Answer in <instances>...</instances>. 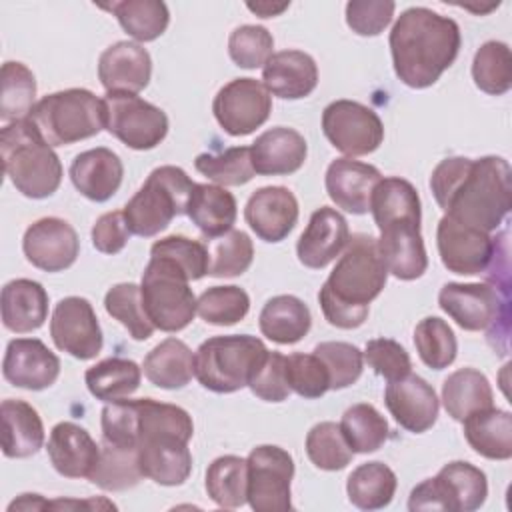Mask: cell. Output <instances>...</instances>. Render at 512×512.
I'll use <instances>...</instances> for the list:
<instances>
[{
  "label": "cell",
  "mask_w": 512,
  "mask_h": 512,
  "mask_svg": "<svg viewBox=\"0 0 512 512\" xmlns=\"http://www.w3.org/2000/svg\"><path fill=\"white\" fill-rule=\"evenodd\" d=\"M510 164L500 156L478 160L452 156L442 160L430 176L436 204L454 220L496 230L512 204Z\"/></svg>",
  "instance_id": "cell-1"
},
{
  "label": "cell",
  "mask_w": 512,
  "mask_h": 512,
  "mask_svg": "<svg viewBox=\"0 0 512 512\" xmlns=\"http://www.w3.org/2000/svg\"><path fill=\"white\" fill-rule=\"evenodd\" d=\"M388 42L398 80L410 88H428L454 64L462 40L452 18L416 6L398 16Z\"/></svg>",
  "instance_id": "cell-2"
},
{
  "label": "cell",
  "mask_w": 512,
  "mask_h": 512,
  "mask_svg": "<svg viewBox=\"0 0 512 512\" xmlns=\"http://www.w3.org/2000/svg\"><path fill=\"white\" fill-rule=\"evenodd\" d=\"M388 268L380 256L378 240L354 234L338 256L334 270L318 292V302L328 324L352 330L368 318L370 302L384 290Z\"/></svg>",
  "instance_id": "cell-3"
},
{
  "label": "cell",
  "mask_w": 512,
  "mask_h": 512,
  "mask_svg": "<svg viewBox=\"0 0 512 512\" xmlns=\"http://www.w3.org/2000/svg\"><path fill=\"white\" fill-rule=\"evenodd\" d=\"M370 212L380 230V256L396 278L416 280L428 268L420 234V198L416 188L398 176L382 178L370 198Z\"/></svg>",
  "instance_id": "cell-4"
},
{
  "label": "cell",
  "mask_w": 512,
  "mask_h": 512,
  "mask_svg": "<svg viewBox=\"0 0 512 512\" xmlns=\"http://www.w3.org/2000/svg\"><path fill=\"white\" fill-rule=\"evenodd\" d=\"M4 172L26 198H48L62 182V164L28 118L10 122L0 132Z\"/></svg>",
  "instance_id": "cell-5"
},
{
  "label": "cell",
  "mask_w": 512,
  "mask_h": 512,
  "mask_svg": "<svg viewBox=\"0 0 512 512\" xmlns=\"http://www.w3.org/2000/svg\"><path fill=\"white\" fill-rule=\"evenodd\" d=\"M268 356L264 342L250 334L214 336L194 354V376L210 392L230 394L250 384Z\"/></svg>",
  "instance_id": "cell-6"
},
{
  "label": "cell",
  "mask_w": 512,
  "mask_h": 512,
  "mask_svg": "<svg viewBox=\"0 0 512 512\" xmlns=\"http://www.w3.org/2000/svg\"><path fill=\"white\" fill-rule=\"evenodd\" d=\"M28 120L52 148L92 138L106 128L104 102L86 88L46 94L34 104Z\"/></svg>",
  "instance_id": "cell-7"
},
{
  "label": "cell",
  "mask_w": 512,
  "mask_h": 512,
  "mask_svg": "<svg viewBox=\"0 0 512 512\" xmlns=\"http://www.w3.org/2000/svg\"><path fill=\"white\" fill-rule=\"evenodd\" d=\"M440 308L464 330H486L488 344L502 356L508 354L510 294L492 284L448 282L438 294Z\"/></svg>",
  "instance_id": "cell-8"
},
{
  "label": "cell",
  "mask_w": 512,
  "mask_h": 512,
  "mask_svg": "<svg viewBox=\"0 0 512 512\" xmlns=\"http://www.w3.org/2000/svg\"><path fill=\"white\" fill-rule=\"evenodd\" d=\"M192 188L194 182L182 168L170 164L154 168L122 210L130 232L150 238L166 230L174 216L186 214Z\"/></svg>",
  "instance_id": "cell-9"
},
{
  "label": "cell",
  "mask_w": 512,
  "mask_h": 512,
  "mask_svg": "<svg viewBox=\"0 0 512 512\" xmlns=\"http://www.w3.org/2000/svg\"><path fill=\"white\" fill-rule=\"evenodd\" d=\"M140 292L144 310L154 328L180 332L194 320L196 296L188 276L172 260L150 256L142 274Z\"/></svg>",
  "instance_id": "cell-10"
},
{
  "label": "cell",
  "mask_w": 512,
  "mask_h": 512,
  "mask_svg": "<svg viewBox=\"0 0 512 512\" xmlns=\"http://www.w3.org/2000/svg\"><path fill=\"white\" fill-rule=\"evenodd\" d=\"M488 496L486 474L470 462L454 460L440 468L434 478L420 482L408 498V510H478Z\"/></svg>",
  "instance_id": "cell-11"
},
{
  "label": "cell",
  "mask_w": 512,
  "mask_h": 512,
  "mask_svg": "<svg viewBox=\"0 0 512 512\" xmlns=\"http://www.w3.org/2000/svg\"><path fill=\"white\" fill-rule=\"evenodd\" d=\"M106 130L132 150H152L168 134V116L158 106L128 92H106L102 98Z\"/></svg>",
  "instance_id": "cell-12"
},
{
  "label": "cell",
  "mask_w": 512,
  "mask_h": 512,
  "mask_svg": "<svg viewBox=\"0 0 512 512\" xmlns=\"http://www.w3.org/2000/svg\"><path fill=\"white\" fill-rule=\"evenodd\" d=\"M248 490L246 502L256 512H284L292 508L290 482L294 478V460L280 446L262 444L252 448L246 458Z\"/></svg>",
  "instance_id": "cell-13"
},
{
  "label": "cell",
  "mask_w": 512,
  "mask_h": 512,
  "mask_svg": "<svg viewBox=\"0 0 512 512\" xmlns=\"http://www.w3.org/2000/svg\"><path fill=\"white\" fill-rule=\"evenodd\" d=\"M322 132L346 156H366L384 140L380 116L354 100H334L322 112Z\"/></svg>",
  "instance_id": "cell-14"
},
{
  "label": "cell",
  "mask_w": 512,
  "mask_h": 512,
  "mask_svg": "<svg viewBox=\"0 0 512 512\" xmlns=\"http://www.w3.org/2000/svg\"><path fill=\"white\" fill-rule=\"evenodd\" d=\"M212 112L226 134L246 136L268 120L272 96L256 78H234L214 96Z\"/></svg>",
  "instance_id": "cell-15"
},
{
  "label": "cell",
  "mask_w": 512,
  "mask_h": 512,
  "mask_svg": "<svg viewBox=\"0 0 512 512\" xmlns=\"http://www.w3.org/2000/svg\"><path fill=\"white\" fill-rule=\"evenodd\" d=\"M50 336L58 350L78 360H92L102 350V328L92 304L82 296H66L54 306Z\"/></svg>",
  "instance_id": "cell-16"
},
{
  "label": "cell",
  "mask_w": 512,
  "mask_h": 512,
  "mask_svg": "<svg viewBox=\"0 0 512 512\" xmlns=\"http://www.w3.org/2000/svg\"><path fill=\"white\" fill-rule=\"evenodd\" d=\"M436 244L442 264L454 274H480L488 268L494 238L470 224L458 222L444 214L438 222Z\"/></svg>",
  "instance_id": "cell-17"
},
{
  "label": "cell",
  "mask_w": 512,
  "mask_h": 512,
  "mask_svg": "<svg viewBox=\"0 0 512 512\" xmlns=\"http://www.w3.org/2000/svg\"><path fill=\"white\" fill-rule=\"evenodd\" d=\"M192 436L182 432L158 430L144 434L138 448V462L144 478L162 486H180L192 472V454L188 442Z\"/></svg>",
  "instance_id": "cell-18"
},
{
  "label": "cell",
  "mask_w": 512,
  "mask_h": 512,
  "mask_svg": "<svg viewBox=\"0 0 512 512\" xmlns=\"http://www.w3.org/2000/svg\"><path fill=\"white\" fill-rule=\"evenodd\" d=\"M22 250L32 266L44 272H62L76 262L80 240L66 220L48 216L26 228Z\"/></svg>",
  "instance_id": "cell-19"
},
{
  "label": "cell",
  "mask_w": 512,
  "mask_h": 512,
  "mask_svg": "<svg viewBox=\"0 0 512 512\" xmlns=\"http://www.w3.org/2000/svg\"><path fill=\"white\" fill-rule=\"evenodd\" d=\"M2 374L16 388L44 390L58 380L60 360L38 338H14L6 346Z\"/></svg>",
  "instance_id": "cell-20"
},
{
  "label": "cell",
  "mask_w": 512,
  "mask_h": 512,
  "mask_svg": "<svg viewBox=\"0 0 512 512\" xmlns=\"http://www.w3.org/2000/svg\"><path fill=\"white\" fill-rule=\"evenodd\" d=\"M384 402L392 418L408 432L422 434L430 430L438 418V398L434 388L420 376L408 374L388 382Z\"/></svg>",
  "instance_id": "cell-21"
},
{
  "label": "cell",
  "mask_w": 512,
  "mask_h": 512,
  "mask_svg": "<svg viewBox=\"0 0 512 512\" xmlns=\"http://www.w3.org/2000/svg\"><path fill=\"white\" fill-rule=\"evenodd\" d=\"M244 218L264 242L284 240L298 220V200L286 186H264L252 192Z\"/></svg>",
  "instance_id": "cell-22"
},
{
  "label": "cell",
  "mask_w": 512,
  "mask_h": 512,
  "mask_svg": "<svg viewBox=\"0 0 512 512\" xmlns=\"http://www.w3.org/2000/svg\"><path fill=\"white\" fill-rule=\"evenodd\" d=\"M150 76L152 58L138 42L120 40L98 58V80L106 92L136 94L148 86Z\"/></svg>",
  "instance_id": "cell-23"
},
{
  "label": "cell",
  "mask_w": 512,
  "mask_h": 512,
  "mask_svg": "<svg viewBox=\"0 0 512 512\" xmlns=\"http://www.w3.org/2000/svg\"><path fill=\"white\" fill-rule=\"evenodd\" d=\"M348 238L350 232L346 218L338 210L322 206L316 212H312L306 230L298 238V260L306 268L320 270L342 254V250L348 244Z\"/></svg>",
  "instance_id": "cell-24"
},
{
  "label": "cell",
  "mask_w": 512,
  "mask_h": 512,
  "mask_svg": "<svg viewBox=\"0 0 512 512\" xmlns=\"http://www.w3.org/2000/svg\"><path fill=\"white\" fill-rule=\"evenodd\" d=\"M382 174L376 166L352 158H336L326 170V192L330 200L350 214H366L370 198Z\"/></svg>",
  "instance_id": "cell-25"
},
{
  "label": "cell",
  "mask_w": 512,
  "mask_h": 512,
  "mask_svg": "<svg viewBox=\"0 0 512 512\" xmlns=\"http://www.w3.org/2000/svg\"><path fill=\"white\" fill-rule=\"evenodd\" d=\"M46 452L54 470L64 478H90L100 458V446L86 428L58 422L48 436Z\"/></svg>",
  "instance_id": "cell-26"
},
{
  "label": "cell",
  "mask_w": 512,
  "mask_h": 512,
  "mask_svg": "<svg viewBox=\"0 0 512 512\" xmlns=\"http://www.w3.org/2000/svg\"><path fill=\"white\" fill-rule=\"evenodd\" d=\"M124 178V166L116 152L98 146L80 152L70 164V180L74 188L92 202L110 200Z\"/></svg>",
  "instance_id": "cell-27"
},
{
  "label": "cell",
  "mask_w": 512,
  "mask_h": 512,
  "mask_svg": "<svg viewBox=\"0 0 512 512\" xmlns=\"http://www.w3.org/2000/svg\"><path fill=\"white\" fill-rule=\"evenodd\" d=\"M262 84L284 100H298L314 92L318 84V66L302 50L274 52L262 66Z\"/></svg>",
  "instance_id": "cell-28"
},
{
  "label": "cell",
  "mask_w": 512,
  "mask_h": 512,
  "mask_svg": "<svg viewBox=\"0 0 512 512\" xmlns=\"http://www.w3.org/2000/svg\"><path fill=\"white\" fill-rule=\"evenodd\" d=\"M306 154L308 146L304 136L286 126L262 132L250 146L254 172L262 176L292 174L302 168Z\"/></svg>",
  "instance_id": "cell-29"
},
{
  "label": "cell",
  "mask_w": 512,
  "mask_h": 512,
  "mask_svg": "<svg viewBox=\"0 0 512 512\" xmlns=\"http://www.w3.org/2000/svg\"><path fill=\"white\" fill-rule=\"evenodd\" d=\"M0 308L4 328L16 334H26L44 324L48 316V294L40 282L16 278L2 288Z\"/></svg>",
  "instance_id": "cell-30"
},
{
  "label": "cell",
  "mask_w": 512,
  "mask_h": 512,
  "mask_svg": "<svg viewBox=\"0 0 512 512\" xmlns=\"http://www.w3.org/2000/svg\"><path fill=\"white\" fill-rule=\"evenodd\" d=\"M236 198L218 184H194L186 216L210 240L224 236L236 222Z\"/></svg>",
  "instance_id": "cell-31"
},
{
  "label": "cell",
  "mask_w": 512,
  "mask_h": 512,
  "mask_svg": "<svg viewBox=\"0 0 512 512\" xmlns=\"http://www.w3.org/2000/svg\"><path fill=\"white\" fill-rule=\"evenodd\" d=\"M2 452L6 458H28L44 446V424L24 400H2Z\"/></svg>",
  "instance_id": "cell-32"
},
{
  "label": "cell",
  "mask_w": 512,
  "mask_h": 512,
  "mask_svg": "<svg viewBox=\"0 0 512 512\" xmlns=\"http://www.w3.org/2000/svg\"><path fill=\"white\" fill-rule=\"evenodd\" d=\"M464 438L470 448L488 460L512 456V416L500 408H484L462 420Z\"/></svg>",
  "instance_id": "cell-33"
},
{
  "label": "cell",
  "mask_w": 512,
  "mask_h": 512,
  "mask_svg": "<svg viewBox=\"0 0 512 512\" xmlns=\"http://www.w3.org/2000/svg\"><path fill=\"white\" fill-rule=\"evenodd\" d=\"M258 326L262 336L276 344H296L308 334L312 326V314L300 298L292 294H280L264 304Z\"/></svg>",
  "instance_id": "cell-34"
},
{
  "label": "cell",
  "mask_w": 512,
  "mask_h": 512,
  "mask_svg": "<svg viewBox=\"0 0 512 512\" xmlns=\"http://www.w3.org/2000/svg\"><path fill=\"white\" fill-rule=\"evenodd\" d=\"M144 376L164 390L184 388L194 376V354L178 338H166L144 358Z\"/></svg>",
  "instance_id": "cell-35"
},
{
  "label": "cell",
  "mask_w": 512,
  "mask_h": 512,
  "mask_svg": "<svg viewBox=\"0 0 512 512\" xmlns=\"http://www.w3.org/2000/svg\"><path fill=\"white\" fill-rule=\"evenodd\" d=\"M494 402L488 378L476 368H460L442 384V404L454 420L462 422L472 412L490 408Z\"/></svg>",
  "instance_id": "cell-36"
},
{
  "label": "cell",
  "mask_w": 512,
  "mask_h": 512,
  "mask_svg": "<svg viewBox=\"0 0 512 512\" xmlns=\"http://www.w3.org/2000/svg\"><path fill=\"white\" fill-rule=\"evenodd\" d=\"M142 370L128 358H106L90 366L84 374L86 386L96 400L118 402L134 394L140 386Z\"/></svg>",
  "instance_id": "cell-37"
},
{
  "label": "cell",
  "mask_w": 512,
  "mask_h": 512,
  "mask_svg": "<svg viewBox=\"0 0 512 512\" xmlns=\"http://www.w3.org/2000/svg\"><path fill=\"white\" fill-rule=\"evenodd\" d=\"M396 474L384 462H364L352 470L346 482L348 500L360 510H380L388 506L396 492Z\"/></svg>",
  "instance_id": "cell-38"
},
{
  "label": "cell",
  "mask_w": 512,
  "mask_h": 512,
  "mask_svg": "<svg viewBox=\"0 0 512 512\" xmlns=\"http://www.w3.org/2000/svg\"><path fill=\"white\" fill-rule=\"evenodd\" d=\"M144 478L138 462V448L118 446L104 440L100 446V458L90 474V482L102 490L122 492L134 488Z\"/></svg>",
  "instance_id": "cell-39"
},
{
  "label": "cell",
  "mask_w": 512,
  "mask_h": 512,
  "mask_svg": "<svg viewBox=\"0 0 512 512\" xmlns=\"http://www.w3.org/2000/svg\"><path fill=\"white\" fill-rule=\"evenodd\" d=\"M110 10L124 32L138 42H152L162 36L170 22L168 6L160 0H122L104 6Z\"/></svg>",
  "instance_id": "cell-40"
},
{
  "label": "cell",
  "mask_w": 512,
  "mask_h": 512,
  "mask_svg": "<svg viewBox=\"0 0 512 512\" xmlns=\"http://www.w3.org/2000/svg\"><path fill=\"white\" fill-rule=\"evenodd\" d=\"M206 492L220 508H240L246 502L248 490V464L244 458L226 454L206 470Z\"/></svg>",
  "instance_id": "cell-41"
},
{
  "label": "cell",
  "mask_w": 512,
  "mask_h": 512,
  "mask_svg": "<svg viewBox=\"0 0 512 512\" xmlns=\"http://www.w3.org/2000/svg\"><path fill=\"white\" fill-rule=\"evenodd\" d=\"M340 430L352 452H376L388 440L386 418L368 402L350 406L340 420Z\"/></svg>",
  "instance_id": "cell-42"
},
{
  "label": "cell",
  "mask_w": 512,
  "mask_h": 512,
  "mask_svg": "<svg viewBox=\"0 0 512 512\" xmlns=\"http://www.w3.org/2000/svg\"><path fill=\"white\" fill-rule=\"evenodd\" d=\"M474 84L492 96H502L512 86V56L504 42H484L472 60Z\"/></svg>",
  "instance_id": "cell-43"
},
{
  "label": "cell",
  "mask_w": 512,
  "mask_h": 512,
  "mask_svg": "<svg viewBox=\"0 0 512 512\" xmlns=\"http://www.w3.org/2000/svg\"><path fill=\"white\" fill-rule=\"evenodd\" d=\"M34 98H36V80L32 70L22 62H4L0 118L8 124L28 118V114L34 108Z\"/></svg>",
  "instance_id": "cell-44"
},
{
  "label": "cell",
  "mask_w": 512,
  "mask_h": 512,
  "mask_svg": "<svg viewBox=\"0 0 512 512\" xmlns=\"http://www.w3.org/2000/svg\"><path fill=\"white\" fill-rule=\"evenodd\" d=\"M106 312L118 320L134 340H148L154 332V324L150 322L144 304L140 286L134 282L114 284L104 296Z\"/></svg>",
  "instance_id": "cell-45"
},
{
  "label": "cell",
  "mask_w": 512,
  "mask_h": 512,
  "mask_svg": "<svg viewBox=\"0 0 512 512\" xmlns=\"http://www.w3.org/2000/svg\"><path fill=\"white\" fill-rule=\"evenodd\" d=\"M414 346L420 360L432 370L448 368L456 360L458 352V342L452 328L438 316H428L416 324Z\"/></svg>",
  "instance_id": "cell-46"
},
{
  "label": "cell",
  "mask_w": 512,
  "mask_h": 512,
  "mask_svg": "<svg viewBox=\"0 0 512 512\" xmlns=\"http://www.w3.org/2000/svg\"><path fill=\"white\" fill-rule=\"evenodd\" d=\"M194 166L202 176L222 186H242L254 176L250 146H234L216 154H198Z\"/></svg>",
  "instance_id": "cell-47"
},
{
  "label": "cell",
  "mask_w": 512,
  "mask_h": 512,
  "mask_svg": "<svg viewBox=\"0 0 512 512\" xmlns=\"http://www.w3.org/2000/svg\"><path fill=\"white\" fill-rule=\"evenodd\" d=\"M306 454L316 468L328 472L346 468L354 456L336 422H318L310 428L306 434Z\"/></svg>",
  "instance_id": "cell-48"
},
{
  "label": "cell",
  "mask_w": 512,
  "mask_h": 512,
  "mask_svg": "<svg viewBox=\"0 0 512 512\" xmlns=\"http://www.w3.org/2000/svg\"><path fill=\"white\" fill-rule=\"evenodd\" d=\"M250 296L240 286H212L196 300L200 318L214 326H232L246 318Z\"/></svg>",
  "instance_id": "cell-49"
},
{
  "label": "cell",
  "mask_w": 512,
  "mask_h": 512,
  "mask_svg": "<svg viewBox=\"0 0 512 512\" xmlns=\"http://www.w3.org/2000/svg\"><path fill=\"white\" fill-rule=\"evenodd\" d=\"M208 274L216 278H232L244 274L254 260V246L246 232L230 230L210 244Z\"/></svg>",
  "instance_id": "cell-50"
},
{
  "label": "cell",
  "mask_w": 512,
  "mask_h": 512,
  "mask_svg": "<svg viewBox=\"0 0 512 512\" xmlns=\"http://www.w3.org/2000/svg\"><path fill=\"white\" fill-rule=\"evenodd\" d=\"M314 354L324 362L330 376V390H342L352 386L364 366V354L358 346L348 342H320L314 346Z\"/></svg>",
  "instance_id": "cell-51"
},
{
  "label": "cell",
  "mask_w": 512,
  "mask_h": 512,
  "mask_svg": "<svg viewBox=\"0 0 512 512\" xmlns=\"http://www.w3.org/2000/svg\"><path fill=\"white\" fill-rule=\"evenodd\" d=\"M274 38L264 26L242 24L232 30L228 38V54L232 62L240 68L254 70L266 64V60L274 54Z\"/></svg>",
  "instance_id": "cell-52"
},
{
  "label": "cell",
  "mask_w": 512,
  "mask_h": 512,
  "mask_svg": "<svg viewBox=\"0 0 512 512\" xmlns=\"http://www.w3.org/2000/svg\"><path fill=\"white\" fill-rule=\"evenodd\" d=\"M150 256H162L172 260L176 266L184 270L190 282L206 276L210 266V254L202 242L176 234L156 240L150 248Z\"/></svg>",
  "instance_id": "cell-53"
},
{
  "label": "cell",
  "mask_w": 512,
  "mask_h": 512,
  "mask_svg": "<svg viewBox=\"0 0 512 512\" xmlns=\"http://www.w3.org/2000/svg\"><path fill=\"white\" fill-rule=\"evenodd\" d=\"M286 380L292 392L308 400L320 398L330 390L328 370L314 352H296L286 356Z\"/></svg>",
  "instance_id": "cell-54"
},
{
  "label": "cell",
  "mask_w": 512,
  "mask_h": 512,
  "mask_svg": "<svg viewBox=\"0 0 512 512\" xmlns=\"http://www.w3.org/2000/svg\"><path fill=\"white\" fill-rule=\"evenodd\" d=\"M368 366L388 382L400 380L410 374L412 362L402 344L390 338H374L366 342V350L362 352Z\"/></svg>",
  "instance_id": "cell-55"
},
{
  "label": "cell",
  "mask_w": 512,
  "mask_h": 512,
  "mask_svg": "<svg viewBox=\"0 0 512 512\" xmlns=\"http://www.w3.org/2000/svg\"><path fill=\"white\" fill-rule=\"evenodd\" d=\"M394 8L390 0H352L346 4V24L358 36H378L390 24Z\"/></svg>",
  "instance_id": "cell-56"
},
{
  "label": "cell",
  "mask_w": 512,
  "mask_h": 512,
  "mask_svg": "<svg viewBox=\"0 0 512 512\" xmlns=\"http://www.w3.org/2000/svg\"><path fill=\"white\" fill-rule=\"evenodd\" d=\"M248 386L252 394L264 402H284L292 392L286 380V356L268 350L266 360Z\"/></svg>",
  "instance_id": "cell-57"
},
{
  "label": "cell",
  "mask_w": 512,
  "mask_h": 512,
  "mask_svg": "<svg viewBox=\"0 0 512 512\" xmlns=\"http://www.w3.org/2000/svg\"><path fill=\"white\" fill-rule=\"evenodd\" d=\"M130 234L132 232L122 210L106 212L96 220L92 228V244L102 254H118L126 246Z\"/></svg>",
  "instance_id": "cell-58"
},
{
  "label": "cell",
  "mask_w": 512,
  "mask_h": 512,
  "mask_svg": "<svg viewBox=\"0 0 512 512\" xmlns=\"http://www.w3.org/2000/svg\"><path fill=\"white\" fill-rule=\"evenodd\" d=\"M48 502L50 500H44L40 494H22L14 502H10L8 512H14V510H46Z\"/></svg>",
  "instance_id": "cell-59"
},
{
  "label": "cell",
  "mask_w": 512,
  "mask_h": 512,
  "mask_svg": "<svg viewBox=\"0 0 512 512\" xmlns=\"http://www.w3.org/2000/svg\"><path fill=\"white\" fill-rule=\"evenodd\" d=\"M250 12H254L256 16L260 18H272V16H278L282 14L290 2H280V4H274V2H256V4H246Z\"/></svg>",
  "instance_id": "cell-60"
}]
</instances>
